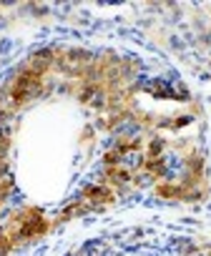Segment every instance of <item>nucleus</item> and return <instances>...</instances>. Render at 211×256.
<instances>
[{
  "label": "nucleus",
  "mask_w": 211,
  "mask_h": 256,
  "mask_svg": "<svg viewBox=\"0 0 211 256\" xmlns=\"http://www.w3.org/2000/svg\"><path fill=\"white\" fill-rule=\"evenodd\" d=\"M114 201V191H108L106 186H90L83 191L80 196V204L73 208V211H88V208H100L106 204Z\"/></svg>",
  "instance_id": "20e7f679"
},
{
  "label": "nucleus",
  "mask_w": 211,
  "mask_h": 256,
  "mask_svg": "<svg viewBox=\"0 0 211 256\" xmlns=\"http://www.w3.org/2000/svg\"><path fill=\"white\" fill-rule=\"evenodd\" d=\"M46 231V218L40 216V211H23V214H16L10 218V224L0 231V246L8 248L13 246L16 241H28V238H38L40 234Z\"/></svg>",
  "instance_id": "f03ea898"
},
{
  "label": "nucleus",
  "mask_w": 211,
  "mask_h": 256,
  "mask_svg": "<svg viewBox=\"0 0 211 256\" xmlns=\"http://www.w3.org/2000/svg\"><path fill=\"white\" fill-rule=\"evenodd\" d=\"M48 66L46 56H36V60L16 76L13 86H10V103L13 106H26L28 100H33L40 93V80H43V70Z\"/></svg>",
  "instance_id": "7ed1b4c3"
},
{
  "label": "nucleus",
  "mask_w": 211,
  "mask_h": 256,
  "mask_svg": "<svg viewBox=\"0 0 211 256\" xmlns=\"http://www.w3.org/2000/svg\"><path fill=\"white\" fill-rule=\"evenodd\" d=\"M146 156L141 154V144L138 141H121L108 156H106V164H108V174L116 181H128L134 178V174L144 166Z\"/></svg>",
  "instance_id": "f257e3e1"
}]
</instances>
